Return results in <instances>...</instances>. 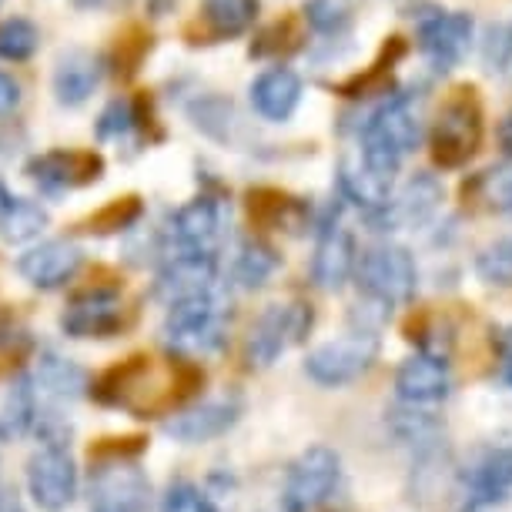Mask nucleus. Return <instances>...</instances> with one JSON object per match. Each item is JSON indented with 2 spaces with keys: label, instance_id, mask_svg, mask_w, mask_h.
Listing matches in <instances>:
<instances>
[{
  "label": "nucleus",
  "instance_id": "33",
  "mask_svg": "<svg viewBox=\"0 0 512 512\" xmlns=\"http://www.w3.org/2000/svg\"><path fill=\"white\" fill-rule=\"evenodd\" d=\"M482 67L489 74H502L512 64V24H489L479 44Z\"/></svg>",
  "mask_w": 512,
  "mask_h": 512
},
{
  "label": "nucleus",
  "instance_id": "29",
  "mask_svg": "<svg viewBox=\"0 0 512 512\" xmlns=\"http://www.w3.org/2000/svg\"><path fill=\"white\" fill-rule=\"evenodd\" d=\"M201 14L215 37H238L255 24L258 0H201Z\"/></svg>",
  "mask_w": 512,
  "mask_h": 512
},
{
  "label": "nucleus",
  "instance_id": "38",
  "mask_svg": "<svg viewBox=\"0 0 512 512\" xmlns=\"http://www.w3.org/2000/svg\"><path fill=\"white\" fill-rule=\"evenodd\" d=\"M496 352H499V359H512V325H506V328H499L496 332Z\"/></svg>",
  "mask_w": 512,
  "mask_h": 512
},
{
  "label": "nucleus",
  "instance_id": "27",
  "mask_svg": "<svg viewBox=\"0 0 512 512\" xmlns=\"http://www.w3.org/2000/svg\"><path fill=\"white\" fill-rule=\"evenodd\" d=\"M47 225V211L37 205V201L17 198V195H0V238L11 241V245H21V241H31L44 231Z\"/></svg>",
  "mask_w": 512,
  "mask_h": 512
},
{
  "label": "nucleus",
  "instance_id": "17",
  "mask_svg": "<svg viewBox=\"0 0 512 512\" xmlns=\"http://www.w3.org/2000/svg\"><path fill=\"white\" fill-rule=\"evenodd\" d=\"M81 265H84V251L74 241H44V245L21 255L17 272L34 288H61L81 272Z\"/></svg>",
  "mask_w": 512,
  "mask_h": 512
},
{
  "label": "nucleus",
  "instance_id": "19",
  "mask_svg": "<svg viewBox=\"0 0 512 512\" xmlns=\"http://www.w3.org/2000/svg\"><path fill=\"white\" fill-rule=\"evenodd\" d=\"M218 278V255H191V251H175L168 265L158 275V295L178 302V298L211 292Z\"/></svg>",
  "mask_w": 512,
  "mask_h": 512
},
{
  "label": "nucleus",
  "instance_id": "26",
  "mask_svg": "<svg viewBox=\"0 0 512 512\" xmlns=\"http://www.w3.org/2000/svg\"><path fill=\"white\" fill-rule=\"evenodd\" d=\"M31 382L41 385V392H47L51 399H61V402H71L88 389V375H84L81 365L71 359H61V355H54V352L41 355L37 375Z\"/></svg>",
  "mask_w": 512,
  "mask_h": 512
},
{
  "label": "nucleus",
  "instance_id": "41",
  "mask_svg": "<svg viewBox=\"0 0 512 512\" xmlns=\"http://www.w3.org/2000/svg\"><path fill=\"white\" fill-rule=\"evenodd\" d=\"M77 4H84V7H98V4H104V0H77Z\"/></svg>",
  "mask_w": 512,
  "mask_h": 512
},
{
  "label": "nucleus",
  "instance_id": "18",
  "mask_svg": "<svg viewBox=\"0 0 512 512\" xmlns=\"http://www.w3.org/2000/svg\"><path fill=\"white\" fill-rule=\"evenodd\" d=\"M241 405L235 399H215L205 402L198 409H188L175 415V419L164 422V436H171L175 442H185V446H198V442H211L218 436H225L231 425L238 422Z\"/></svg>",
  "mask_w": 512,
  "mask_h": 512
},
{
  "label": "nucleus",
  "instance_id": "14",
  "mask_svg": "<svg viewBox=\"0 0 512 512\" xmlns=\"http://www.w3.org/2000/svg\"><path fill=\"white\" fill-rule=\"evenodd\" d=\"M355 238L338 218H325L318 228V245L312 255V278L325 292H338L355 275Z\"/></svg>",
  "mask_w": 512,
  "mask_h": 512
},
{
  "label": "nucleus",
  "instance_id": "5",
  "mask_svg": "<svg viewBox=\"0 0 512 512\" xmlns=\"http://www.w3.org/2000/svg\"><path fill=\"white\" fill-rule=\"evenodd\" d=\"M91 512H148L151 482L124 452L98 456L91 469Z\"/></svg>",
  "mask_w": 512,
  "mask_h": 512
},
{
  "label": "nucleus",
  "instance_id": "1",
  "mask_svg": "<svg viewBox=\"0 0 512 512\" xmlns=\"http://www.w3.org/2000/svg\"><path fill=\"white\" fill-rule=\"evenodd\" d=\"M422 121L419 108L409 94H395L385 104H379L362 128V154L365 168L375 171L379 178L392 181L402 161L419 148Z\"/></svg>",
  "mask_w": 512,
  "mask_h": 512
},
{
  "label": "nucleus",
  "instance_id": "8",
  "mask_svg": "<svg viewBox=\"0 0 512 512\" xmlns=\"http://www.w3.org/2000/svg\"><path fill=\"white\" fill-rule=\"evenodd\" d=\"M342 476V459L328 446H308L292 462L282 492L285 512H315L322 502L332 499V492Z\"/></svg>",
  "mask_w": 512,
  "mask_h": 512
},
{
  "label": "nucleus",
  "instance_id": "28",
  "mask_svg": "<svg viewBox=\"0 0 512 512\" xmlns=\"http://www.w3.org/2000/svg\"><path fill=\"white\" fill-rule=\"evenodd\" d=\"M466 191L472 201H479V208L496 211V215H512V158L476 175Z\"/></svg>",
  "mask_w": 512,
  "mask_h": 512
},
{
  "label": "nucleus",
  "instance_id": "13",
  "mask_svg": "<svg viewBox=\"0 0 512 512\" xmlns=\"http://www.w3.org/2000/svg\"><path fill=\"white\" fill-rule=\"evenodd\" d=\"M439 201H442L439 178L419 171V175H412L409 181H405L399 195L385 201V208L375 211L369 221L379 231H395L402 225H425V221L439 211Z\"/></svg>",
  "mask_w": 512,
  "mask_h": 512
},
{
  "label": "nucleus",
  "instance_id": "31",
  "mask_svg": "<svg viewBox=\"0 0 512 512\" xmlns=\"http://www.w3.org/2000/svg\"><path fill=\"white\" fill-rule=\"evenodd\" d=\"M476 275L486 285L509 288L512 285V235L492 241L476 255Z\"/></svg>",
  "mask_w": 512,
  "mask_h": 512
},
{
  "label": "nucleus",
  "instance_id": "40",
  "mask_svg": "<svg viewBox=\"0 0 512 512\" xmlns=\"http://www.w3.org/2000/svg\"><path fill=\"white\" fill-rule=\"evenodd\" d=\"M502 362V369H499V375H502V382H506L509 385V389H512V359H499Z\"/></svg>",
  "mask_w": 512,
  "mask_h": 512
},
{
  "label": "nucleus",
  "instance_id": "6",
  "mask_svg": "<svg viewBox=\"0 0 512 512\" xmlns=\"http://www.w3.org/2000/svg\"><path fill=\"white\" fill-rule=\"evenodd\" d=\"M315 325L312 305L292 302V305H272L265 308L262 318L251 325L245 342V362L248 369H268L278 355H285L292 345L305 342Z\"/></svg>",
  "mask_w": 512,
  "mask_h": 512
},
{
  "label": "nucleus",
  "instance_id": "25",
  "mask_svg": "<svg viewBox=\"0 0 512 512\" xmlns=\"http://www.w3.org/2000/svg\"><path fill=\"white\" fill-rule=\"evenodd\" d=\"M338 181H342V191L345 198L352 201V205H359L365 211V218H372L375 211L385 208V201H389L392 195V181L379 178L375 171L365 168L362 158H349L342 161V175H338Z\"/></svg>",
  "mask_w": 512,
  "mask_h": 512
},
{
  "label": "nucleus",
  "instance_id": "24",
  "mask_svg": "<svg viewBox=\"0 0 512 512\" xmlns=\"http://www.w3.org/2000/svg\"><path fill=\"white\" fill-rule=\"evenodd\" d=\"M385 425H389L392 436L399 439L402 446L415 449V456H419V452L436 449V446H446V442H442V422L436 419V415L419 412L409 402L385 415Z\"/></svg>",
  "mask_w": 512,
  "mask_h": 512
},
{
  "label": "nucleus",
  "instance_id": "4",
  "mask_svg": "<svg viewBox=\"0 0 512 512\" xmlns=\"http://www.w3.org/2000/svg\"><path fill=\"white\" fill-rule=\"evenodd\" d=\"M486 124H482V108L472 88L456 91V98L446 101L432 124V158L442 168H462L466 161L476 158Z\"/></svg>",
  "mask_w": 512,
  "mask_h": 512
},
{
  "label": "nucleus",
  "instance_id": "9",
  "mask_svg": "<svg viewBox=\"0 0 512 512\" xmlns=\"http://www.w3.org/2000/svg\"><path fill=\"white\" fill-rule=\"evenodd\" d=\"M27 492L41 509L61 512L77 496V466L61 442H44L27 462Z\"/></svg>",
  "mask_w": 512,
  "mask_h": 512
},
{
  "label": "nucleus",
  "instance_id": "30",
  "mask_svg": "<svg viewBox=\"0 0 512 512\" xmlns=\"http://www.w3.org/2000/svg\"><path fill=\"white\" fill-rule=\"evenodd\" d=\"M278 265H282V258H278V251L272 245H265V241H245V248L235 258V282L241 288H262L278 272Z\"/></svg>",
  "mask_w": 512,
  "mask_h": 512
},
{
  "label": "nucleus",
  "instance_id": "36",
  "mask_svg": "<svg viewBox=\"0 0 512 512\" xmlns=\"http://www.w3.org/2000/svg\"><path fill=\"white\" fill-rule=\"evenodd\" d=\"M134 121L138 118H134L131 101H111L98 118V134L101 138H121V134H128L134 128Z\"/></svg>",
  "mask_w": 512,
  "mask_h": 512
},
{
  "label": "nucleus",
  "instance_id": "11",
  "mask_svg": "<svg viewBox=\"0 0 512 512\" xmlns=\"http://www.w3.org/2000/svg\"><path fill=\"white\" fill-rule=\"evenodd\" d=\"M472 27L466 11H429L419 21V51L436 71H452L469 54Z\"/></svg>",
  "mask_w": 512,
  "mask_h": 512
},
{
  "label": "nucleus",
  "instance_id": "21",
  "mask_svg": "<svg viewBox=\"0 0 512 512\" xmlns=\"http://www.w3.org/2000/svg\"><path fill=\"white\" fill-rule=\"evenodd\" d=\"M104 77V67L94 54L88 51H71L57 61V71H54V94L57 101L67 104V108H77L84 104L94 94V88L101 84Z\"/></svg>",
  "mask_w": 512,
  "mask_h": 512
},
{
  "label": "nucleus",
  "instance_id": "20",
  "mask_svg": "<svg viewBox=\"0 0 512 512\" xmlns=\"http://www.w3.org/2000/svg\"><path fill=\"white\" fill-rule=\"evenodd\" d=\"M302 101V77L288 67H272L251 84V104L265 121H288Z\"/></svg>",
  "mask_w": 512,
  "mask_h": 512
},
{
  "label": "nucleus",
  "instance_id": "10",
  "mask_svg": "<svg viewBox=\"0 0 512 512\" xmlns=\"http://www.w3.org/2000/svg\"><path fill=\"white\" fill-rule=\"evenodd\" d=\"M512 492V446H492L462 472L459 512H492Z\"/></svg>",
  "mask_w": 512,
  "mask_h": 512
},
{
  "label": "nucleus",
  "instance_id": "35",
  "mask_svg": "<svg viewBox=\"0 0 512 512\" xmlns=\"http://www.w3.org/2000/svg\"><path fill=\"white\" fill-rule=\"evenodd\" d=\"M305 17L318 34H338L349 27V7L342 0H308Z\"/></svg>",
  "mask_w": 512,
  "mask_h": 512
},
{
  "label": "nucleus",
  "instance_id": "16",
  "mask_svg": "<svg viewBox=\"0 0 512 512\" xmlns=\"http://www.w3.org/2000/svg\"><path fill=\"white\" fill-rule=\"evenodd\" d=\"M395 392L409 405H432L442 402L452 392V369L446 355L436 352H415L395 372Z\"/></svg>",
  "mask_w": 512,
  "mask_h": 512
},
{
  "label": "nucleus",
  "instance_id": "32",
  "mask_svg": "<svg viewBox=\"0 0 512 512\" xmlns=\"http://www.w3.org/2000/svg\"><path fill=\"white\" fill-rule=\"evenodd\" d=\"M37 47H41V31L24 21V17H11L0 24V57L7 61H27Z\"/></svg>",
  "mask_w": 512,
  "mask_h": 512
},
{
  "label": "nucleus",
  "instance_id": "39",
  "mask_svg": "<svg viewBox=\"0 0 512 512\" xmlns=\"http://www.w3.org/2000/svg\"><path fill=\"white\" fill-rule=\"evenodd\" d=\"M499 148L506 151V158H512V111L499 124Z\"/></svg>",
  "mask_w": 512,
  "mask_h": 512
},
{
  "label": "nucleus",
  "instance_id": "34",
  "mask_svg": "<svg viewBox=\"0 0 512 512\" xmlns=\"http://www.w3.org/2000/svg\"><path fill=\"white\" fill-rule=\"evenodd\" d=\"M158 512H218L208 492H201L195 482H175L161 496Z\"/></svg>",
  "mask_w": 512,
  "mask_h": 512
},
{
  "label": "nucleus",
  "instance_id": "22",
  "mask_svg": "<svg viewBox=\"0 0 512 512\" xmlns=\"http://www.w3.org/2000/svg\"><path fill=\"white\" fill-rule=\"evenodd\" d=\"M101 161L91 154H74V151H51L44 158H34L27 164V175L47 191H64L77 185V181L98 178Z\"/></svg>",
  "mask_w": 512,
  "mask_h": 512
},
{
  "label": "nucleus",
  "instance_id": "3",
  "mask_svg": "<svg viewBox=\"0 0 512 512\" xmlns=\"http://www.w3.org/2000/svg\"><path fill=\"white\" fill-rule=\"evenodd\" d=\"M355 278L369 302L382 305L385 312L409 305L419 288V268L409 248L402 245H372L355 262Z\"/></svg>",
  "mask_w": 512,
  "mask_h": 512
},
{
  "label": "nucleus",
  "instance_id": "37",
  "mask_svg": "<svg viewBox=\"0 0 512 512\" xmlns=\"http://www.w3.org/2000/svg\"><path fill=\"white\" fill-rule=\"evenodd\" d=\"M17 104H21V84H17L7 71H0V118L14 114Z\"/></svg>",
  "mask_w": 512,
  "mask_h": 512
},
{
  "label": "nucleus",
  "instance_id": "15",
  "mask_svg": "<svg viewBox=\"0 0 512 512\" xmlns=\"http://www.w3.org/2000/svg\"><path fill=\"white\" fill-rule=\"evenodd\" d=\"M121 292L114 288H88L64 308L61 328L71 338H108L121 325Z\"/></svg>",
  "mask_w": 512,
  "mask_h": 512
},
{
  "label": "nucleus",
  "instance_id": "12",
  "mask_svg": "<svg viewBox=\"0 0 512 512\" xmlns=\"http://www.w3.org/2000/svg\"><path fill=\"white\" fill-rule=\"evenodd\" d=\"M171 241L175 251H191V255H218L225 241V208L215 198L191 201L171 218Z\"/></svg>",
  "mask_w": 512,
  "mask_h": 512
},
{
  "label": "nucleus",
  "instance_id": "7",
  "mask_svg": "<svg viewBox=\"0 0 512 512\" xmlns=\"http://www.w3.org/2000/svg\"><path fill=\"white\" fill-rule=\"evenodd\" d=\"M379 359V335L375 332H352L349 338L338 342L318 345L315 352H308L305 359V375L325 389H338L362 379Z\"/></svg>",
  "mask_w": 512,
  "mask_h": 512
},
{
  "label": "nucleus",
  "instance_id": "23",
  "mask_svg": "<svg viewBox=\"0 0 512 512\" xmlns=\"http://www.w3.org/2000/svg\"><path fill=\"white\" fill-rule=\"evenodd\" d=\"M37 422V389L34 382L21 375L11 385L0 389V442L21 439Z\"/></svg>",
  "mask_w": 512,
  "mask_h": 512
},
{
  "label": "nucleus",
  "instance_id": "2",
  "mask_svg": "<svg viewBox=\"0 0 512 512\" xmlns=\"http://www.w3.org/2000/svg\"><path fill=\"white\" fill-rule=\"evenodd\" d=\"M164 342L181 355H211L228 338V308L218 292H201L171 302L161 328Z\"/></svg>",
  "mask_w": 512,
  "mask_h": 512
}]
</instances>
